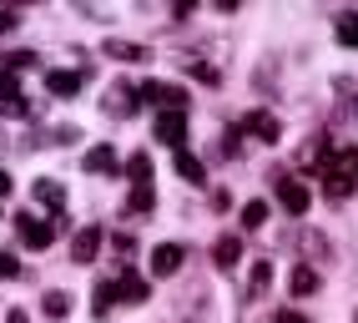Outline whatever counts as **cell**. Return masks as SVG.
<instances>
[{
    "instance_id": "28",
    "label": "cell",
    "mask_w": 358,
    "mask_h": 323,
    "mask_svg": "<svg viewBox=\"0 0 358 323\" xmlns=\"http://www.w3.org/2000/svg\"><path fill=\"white\" fill-rule=\"evenodd\" d=\"M31 66H41V51H10L6 56V71H31Z\"/></svg>"
},
{
    "instance_id": "1",
    "label": "cell",
    "mask_w": 358,
    "mask_h": 323,
    "mask_svg": "<svg viewBox=\"0 0 358 323\" xmlns=\"http://www.w3.org/2000/svg\"><path fill=\"white\" fill-rule=\"evenodd\" d=\"M136 91H141V101L157 106V111H187V101H192L182 86H166V81H141Z\"/></svg>"
},
{
    "instance_id": "26",
    "label": "cell",
    "mask_w": 358,
    "mask_h": 323,
    "mask_svg": "<svg viewBox=\"0 0 358 323\" xmlns=\"http://www.w3.org/2000/svg\"><path fill=\"white\" fill-rule=\"evenodd\" d=\"M152 202H157L152 182H141V187H131V197H127V207H131V213H152Z\"/></svg>"
},
{
    "instance_id": "21",
    "label": "cell",
    "mask_w": 358,
    "mask_h": 323,
    "mask_svg": "<svg viewBox=\"0 0 358 323\" xmlns=\"http://www.w3.org/2000/svg\"><path fill=\"white\" fill-rule=\"evenodd\" d=\"M333 172H343L358 187V147H338V152H333Z\"/></svg>"
},
{
    "instance_id": "22",
    "label": "cell",
    "mask_w": 358,
    "mask_h": 323,
    "mask_svg": "<svg viewBox=\"0 0 358 323\" xmlns=\"http://www.w3.org/2000/svg\"><path fill=\"white\" fill-rule=\"evenodd\" d=\"M127 177H131V187L152 182V157H147V152H131V157H127Z\"/></svg>"
},
{
    "instance_id": "16",
    "label": "cell",
    "mask_w": 358,
    "mask_h": 323,
    "mask_svg": "<svg viewBox=\"0 0 358 323\" xmlns=\"http://www.w3.org/2000/svg\"><path fill=\"white\" fill-rule=\"evenodd\" d=\"M318 187H323V197H328V202H343V197H353V182H348L343 172H333V167L318 177Z\"/></svg>"
},
{
    "instance_id": "32",
    "label": "cell",
    "mask_w": 358,
    "mask_h": 323,
    "mask_svg": "<svg viewBox=\"0 0 358 323\" xmlns=\"http://www.w3.org/2000/svg\"><path fill=\"white\" fill-rule=\"evenodd\" d=\"M111 247L122 252V258H131V247H136V238H131V233H116V238H111Z\"/></svg>"
},
{
    "instance_id": "36",
    "label": "cell",
    "mask_w": 358,
    "mask_h": 323,
    "mask_svg": "<svg viewBox=\"0 0 358 323\" xmlns=\"http://www.w3.org/2000/svg\"><path fill=\"white\" fill-rule=\"evenodd\" d=\"M6 192H10V172H6V167H0V197H6Z\"/></svg>"
},
{
    "instance_id": "9",
    "label": "cell",
    "mask_w": 358,
    "mask_h": 323,
    "mask_svg": "<svg viewBox=\"0 0 358 323\" xmlns=\"http://www.w3.org/2000/svg\"><path fill=\"white\" fill-rule=\"evenodd\" d=\"M182 263H187V247H182V243H162V247H152V273H157V278H172Z\"/></svg>"
},
{
    "instance_id": "20",
    "label": "cell",
    "mask_w": 358,
    "mask_h": 323,
    "mask_svg": "<svg viewBox=\"0 0 358 323\" xmlns=\"http://www.w3.org/2000/svg\"><path fill=\"white\" fill-rule=\"evenodd\" d=\"M177 177H182V182H197V187H202V182H207V167H202L192 152H177Z\"/></svg>"
},
{
    "instance_id": "13",
    "label": "cell",
    "mask_w": 358,
    "mask_h": 323,
    "mask_svg": "<svg viewBox=\"0 0 358 323\" xmlns=\"http://www.w3.org/2000/svg\"><path fill=\"white\" fill-rule=\"evenodd\" d=\"M212 263H217L222 273H232L237 263H243V238H237V233H222L217 247H212Z\"/></svg>"
},
{
    "instance_id": "14",
    "label": "cell",
    "mask_w": 358,
    "mask_h": 323,
    "mask_svg": "<svg viewBox=\"0 0 358 323\" xmlns=\"http://www.w3.org/2000/svg\"><path fill=\"white\" fill-rule=\"evenodd\" d=\"M136 101H141V91H131V86H116V91H106V111H111V117H131V111H136Z\"/></svg>"
},
{
    "instance_id": "35",
    "label": "cell",
    "mask_w": 358,
    "mask_h": 323,
    "mask_svg": "<svg viewBox=\"0 0 358 323\" xmlns=\"http://www.w3.org/2000/svg\"><path fill=\"white\" fill-rule=\"evenodd\" d=\"M6 323H31V313H26V308H10V313H6Z\"/></svg>"
},
{
    "instance_id": "30",
    "label": "cell",
    "mask_w": 358,
    "mask_h": 323,
    "mask_svg": "<svg viewBox=\"0 0 358 323\" xmlns=\"http://www.w3.org/2000/svg\"><path fill=\"white\" fill-rule=\"evenodd\" d=\"M0 278H20V263H15V252H0Z\"/></svg>"
},
{
    "instance_id": "27",
    "label": "cell",
    "mask_w": 358,
    "mask_h": 323,
    "mask_svg": "<svg viewBox=\"0 0 358 323\" xmlns=\"http://www.w3.org/2000/svg\"><path fill=\"white\" fill-rule=\"evenodd\" d=\"M41 313H45V318H66V313H71V298H66V293H45V298H41Z\"/></svg>"
},
{
    "instance_id": "8",
    "label": "cell",
    "mask_w": 358,
    "mask_h": 323,
    "mask_svg": "<svg viewBox=\"0 0 358 323\" xmlns=\"http://www.w3.org/2000/svg\"><path fill=\"white\" fill-rule=\"evenodd\" d=\"M81 86H86V71H45V91H51L56 101L81 96Z\"/></svg>"
},
{
    "instance_id": "25",
    "label": "cell",
    "mask_w": 358,
    "mask_h": 323,
    "mask_svg": "<svg viewBox=\"0 0 358 323\" xmlns=\"http://www.w3.org/2000/svg\"><path fill=\"white\" fill-rule=\"evenodd\" d=\"M268 213H273L268 202H248V207H243V233H257V227L268 222Z\"/></svg>"
},
{
    "instance_id": "24",
    "label": "cell",
    "mask_w": 358,
    "mask_h": 323,
    "mask_svg": "<svg viewBox=\"0 0 358 323\" xmlns=\"http://www.w3.org/2000/svg\"><path fill=\"white\" fill-rule=\"evenodd\" d=\"M111 303H116V278H101V283H96V298H91L96 318H106V313H111Z\"/></svg>"
},
{
    "instance_id": "31",
    "label": "cell",
    "mask_w": 358,
    "mask_h": 323,
    "mask_svg": "<svg viewBox=\"0 0 358 323\" xmlns=\"http://www.w3.org/2000/svg\"><path fill=\"white\" fill-rule=\"evenodd\" d=\"M232 207V192L227 187H212V213H227Z\"/></svg>"
},
{
    "instance_id": "11",
    "label": "cell",
    "mask_w": 358,
    "mask_h": 323,
    "mask_svg": "<svg viewBox=\"0 0 358 323\" xmlns=\"http://www.w3.org/2000/svg\"><path fill=\"white\" fill-rule=\"evenodd\" d=\"M101 227H81L76 238H71V263H96V252H101Z\"/></svg>"
},
{
    "instance_id": "5",
    "label": "cell",
    "mask_w": 358,
    "mask_h": 323,
    "mask_svg": "<svg viewBox=\"0 0 358 323\" xmlns=\"http://www.w3.org/2000/svg\"><path fill=\"white\" fill-rule=\"evenodd\" d=\"M237 136H257V142H278V136H282V122L273 117V111H248V117L243 122H237Z\"/></svg>"
},
{
    "instance_id": "33",
    "label": "cell",
    "mask_w": 358,
    "mask_h": 323,
    "mask_svg": "<svg viewBox=\"0 0 358 323\" xmlns=\"http://www.w3.org/2000/svg\"><path fill=\"white\" fill-rule=\"evenodd\" d=\"M20 26V10H0V36H10Z\"/></svg>"
},
{
    "instance_id": "18",
    "label": "cell",
    "mask_w": 358,
    "mask_h": 323,
    "mask_svg": "<svg viewBox=\"0 0 358 323\" xmlns=\"http://www.w3.org/2000/svg\"><path fill=\"white\" fill-rule=\"evenodd\" d=\"M106 56H111V61H131V66H141L152 51H147V45H136V41H106Z\"/></svg>"
},
{
    "instance_id": "10",
    "label": "cell",
    "mask_w": 358,
    "mask_h": 323,
    "mask_svg": "<svg viewBox=\"0 0 358 323\" xmlns=\"http://www.w3.org/2000/svg\"><path fill=\"white\" fill-rule=\"evenodd\" d=\"M31 197H36L41 207H51L56 217L66 213V187H61L56 177H36V182H31Z\"/></svg>"
},
{
    "instance_id": "2",
    "label": "cell",
    "mask_w": 358,
    "mask_h": 323,
    "mask_svg": "<svg viewBox=\"0 0 358 323\" xmlns=\"http://www.w3.org/2000/svg\"><path fill=\"white\" fill-rule=\"evenodd\" d=\"M152 136L162 147H172V152H187V111H157Z\"/></svg>"
},
{
    "instance_id": "7",
    "label": "cell",
    "mask_w": 358,
    "mask_h": 323,
    "mask_svg": "<svg viewBox=\"0 0 358 323\" xmlns=\"http://www.w3.org/2000/svg\"><path fill=\"white\" fill-rule=\"evenodd\" d=\"M147 278H141V273H131V268H122V273H116V303H147Z\"/></svg>"
},
{
    "instance_id": "6",
    "label": "cell",
    "mask_w": 358,
    "mask_h": 323,
    "mask_svg": "<svg viewBox=\"0 0 358 323\" xmlns=\"http://www.w3.org/2000/svg\"><path fill=\"white\" fill-rule=\"evenodd\" d=\"M333 167V147H328V136H313L303 152H298V172L303 177H323Z\"/></svg>"
},
{
    "instance_id": "19",
    "label": "cell",
    "mask_w": 358,
    "mask_h": 323,
    "mask_svg": "<svg viewBox=\"0 0 358 323\" xmlns=\"http://www.w3.org/2000/svg\"><path fill=\"white\" fill-rule=\"evenodd\" d=\"M182 66H187V76H192V81H202V86H222L217 66H207V61H197V56H182Z\"/></svg>"
},
{
    "instance_id": "3",
    "label": "cell",
    "mask_w": 358,
    "mask_h": 323,
    "mask_svg": "<svg viewBox=\"0 0 358 323\" xmlns=\"http://www.w3.org/2000/svg\"><path fill=\"white\" fill-rule=\"evenodd\" d=\"M308 202H313V192H308L303 177H278V207H282L288 217H303Z\"/></svg>"
},
{
    "instance_id": "34",
    "label": "cell",
    "mask_w": 358,
    "mask_h": 323,
    "mask_svg": "<svg viewBox=\"0 0 358 323\" xmlns=\"http://www.w3.org/2000/svg\"><path fill=\"white\" fill-rule=\"evenodd\" d=\"M273 323H308V318H303L298 308H278V313H273Z\"/></svg>"
},
{
    "instance_id": "17",
    "label": "cell",
    "mask_w": 358,
    "mask_h": 323,
    "mask_svg": "<svg viewBox=\"0 0 358 323\" xmlns=\"http://www.w3.org/2000/svg\"><path fill=\"white\" fill-rule=\"evenodd\" d=\"M333 36H338V45L358 51V10H338V20H333Z\"/></svg>"
},
{
    "instance_id": "29",
    "label": "cell",
    "mask_w": 358,
    "mask_h": 323,
    "mask_svg": "<svg viewBox=\"0 0 358 323\" xmlns=\"http://www.w3.org/2000/svg\"><path fill=\"white\" fill-rule=\"evenodd\" d=\"M273 283V263H252V293H262Z\"/></svg>"
},
{
    "instance_id": "12",
    "label": "cell",
    "mask_w": 358,
    "mask_h": 323,
    "mask_svg": "<svg viewBox=\"0 0 358 323\" xmlns=\"http://www.w3.org/2000/svg\"><path fill=\"white\" fill-rule=\"evenodd\" d=\"M318 288H323L318 268H313V263H293V273H288V293H293V298H313Z\"/></svg>"
},
{
    "instance_id": "4",
    "label": "cell",
    "mask_w": 358,
    "mask_h": 323,
    "mask_svg": "<svg viewBox=\"0 0 358 323\" xmlns=\"http://www.w3.org/2000/svg\"><path fill=\"white\" fill-rule=\"evenodd\" d=\"M15 238H20V247H26V252H45V247H51V222L20 213V217H15Z\"/></svg>"
},
{
    "instance_id": "37",
    "label": "cell",
    "mask_w": 358,
    "mask_h": 323,
    "mask_svg": "<svg viewBox=\"0 0 358 323\" xmlns=\"http://www.w3.org/2000/svg\"><path fill=\"white\" fill-rule=\"evenodd\" d=\"M353 323H358V313H353Z\"/></svg>"
},
{
    "instance_id": "15",
    "label": "cell",
    "mask_w": 358,
    "mask_h": 323,
    "mask_svg": "<svg viewBox=\"0 0 358 323\" xmlns=\"http://www.w3.org/2000/svg\"><path fill=\"white\" fill-rule=\"evenodd\" d=\"M116 167H122V162H116V147H106V142H101V147H91V152H86V172L111 177Z\"/></svg>"
},
{
    "instance_id": "23",
    "label": "cell",
    "mask_w": 358,
    "mask_h": 323,
    "mask_svg": "<svg viewBox=\"0 0 358 323\" xmlns=\"http://www.w3.org/2000/svg\"><path fill=\"white\" fill-rule=\"evenodd\" d=\"M15 117H36V106L26 96H0V122H15Z\"/></svg>"
}]
</instances>
